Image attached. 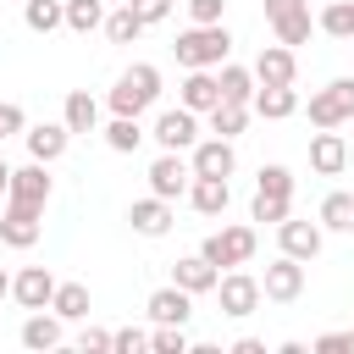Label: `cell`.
<instances>
[{
    "mask_svg": "<svg viewBox=\"0 0 354 354\" xmlns=\"http://www.w3.org/2000/svg\"><path fill=\"white\" fill-rule=\"evenodd\" d=\"M111 348H116V354H138V348H149V332L122 326V332H111Z\"/></svg>",
    "mask_w": 354,
    "mask_h": 354,
    "instance_id": "38",
    "label": "cell"
},
{
    "mask_svg": "<svg viewBox=\"0 0 354 354\" xmlns=\"http://www.w3.org/2000/svg\"><path fill=\"white\" fill-rule=\"evenodd\" d=\"M105 6H122V0H105Z\"/></svg>",
    "mask_w": 354,
    "mask_h": 354,
    "instance_id": "47",
    "label": "cell"
},
{
    "mask_svg": "<svg viewBox=\"0 0 354 354\" xmlns=\"http://www.w3.org/2000/svg\"><path fill=\"white\" fill-rule=\"evenodd\" d=\"M343 166H348V144H343V133H337V127H321V133L310 138V171L337 177Z\"/></svg>",
    "mask_w": 354,
    "mask_h": 354,
    "instance_id": "18",
    "label": "cell"
},
{
    "mask_svg": "<svg viewBox=\"0 0 354 354\" xmlns=\"http://www.w3.org/2000/svg\"><path fill=\"white\" fill-rule=\"evenodd\" d=\"M249 216H254V221H271V227H282V221L293 216V199H288V194H260V188H254V205H249Z\"/></svg>",
    "mask_w": 354,
    "mask_h": 354,
    "instance_id": "34",
    "label": "cell"
},
{
    "mask_svg": "<svg viewBox=\"0 0 354 354\" xmlns=\"http://www.w3.org/2000/svg\"><path fill=\"white\" fill-rule=\"evenodd\" d=\"M149 348H155V354H188V337H183V326H155Z\"/></svg>",
    "mask_w": 354,
    "mask_h": 354,
    "instance_id": "37",
    "label": "cell"
},
{
    "mask_svg": "<svg viewBox=\"0 0 354 354\" xmlns=\"http://www.w3.org/2000/svg\"><path fill=\"white\" fill-rule=\"evenodd\" d=\"M11 299H17L22 310H50V299H55V277H50L44 266H22V271L11 277Z\"/></svg>",
    "mask_w": 354,
    "mask_h": 354,
    "instance_id": "13",
    "label": "cell"
},
{
    "mask_svg": "<svg viewBox=\"0 0 354 354\" xmlns=\"http://www.w3.org/2000/svg\"><path fill=\"white\" fill-rule=\"evenodd\" d=\"M22 22L33 33H55V28H66V0H28L22 6Z\"/></svg>",
    "mask_w": 354,
    "mask_h": 354,
    "instance_id": "28",
    "label": "cell"
},
{
    "mask_svg": "<svg viewBox=\"0 0 354 354\" xmlns=\"http://www.w3.org/2000/svg\"><path fill=\"white\" fill-rule=\"evenodd\" d=\"M188 183H194V166H183L177 149H160V160L149 166V194H160V199H183Z\"/></svg>",
    "mask_w": 354,
    "mask_h": 354,
    "instance_id": "12",
    "label": "cell"
},
{
    "mask_svg": "<svg viewBox=\"0 0 354 354\" xmlns=\"http://www.w3.org/2000/svg\"><path fill=\"white\" fill-rule=\"evenodd\" d=\"M254 243H260L254 227H221V232H210V238L199 243V254H205L210 266H227V271H232V266H249V260H254Z\"/></svg>",
    "mask_w": 354,
    "mask_h": 354,
    "instance_id": "3",
    "label": "cell"
},
{
    "mask_svg": "<svg viewBox=\"0 0 354 354\" xmlns=\"http://www.w3.org/2000/svg\"><path fill=\"white\" fill-rule=\"evenodd\" d=\"M22 138H28V160H44V166H50V160H61V155H66L72 127H66V122H39V127H28Z\"/></svg>",
    "mask_w": 354,
    "mask_h": 354,
    "instance_id": "16",
    "label": "cell"
},
{
    "mask_svg": "<svg viewBox=\"0 0 354 354\" xmlns=\"http://www.w3.org/2000/svg\"><path fill=\"white\" fill-rule=\"evenodd\" d=\"M249 127V105H238V100H221L216 111H210V133L216 138H238Z\"/></svg>",
    "mask_w": 354,
    "mask_h": 354,
    "instance_id": "30",
    "label": "cell"
},
{
    "mask_svg": "<svg viewBox=\"0 0 354 354\" xmlns=\"http://www.w3.org/2000/svg\"><path fill=\"white\" fill-rule=\"evenodd\" d=\"M260 194H288L293 199V171L288 166H260Z\"/></svg>",
    "mask_w": 354,
    "mask_h": 354,
    "instance_id": "36",
    "label": "cell"
},
{
    "mask_svg": "<svg viewBox=\"0 0 354 354\" xmlns=\"http://www.w3.org/2000/svg\"><path fill=\"white\" fill-rule=\"evenodd\" d=\"M50 188H55V183H50V166H44V160H28V166L11 171V194H6V199H11V205H28V210H44V205H50Z\"/></svg>",
    "mask_w": 354,
    "mask_h": 354,
    "instance_id": "6",
    "label": "cell"
},
{
    "mask_svg": "<svg viewBox=\"0 0 354 354\" xmlns=\"http://www.w3.org/2000/svg\"><path fill=\"white\" fill-rule=\"evenodd\" d=\"M260 288H266V299H277V304H293V299L304 293V260H293V254H277V260L266 266Z\"/></svg>",
    "mask_w": 354,
    "mask_h": 354,
    "instance_id": "9",
    "label": "cell"
},
{
    "mask_svg": "<svg viewBox=\"0 0 354 354\" xmlns=\"http://www.w3.org/2000/svg\"><path fill=\"white\" fill-rule=\"evenodd\" d=\"M160 100V66H149V61H133L122 77H116V88H111V111L116 116H144L149 105Z\"/></svg>",
    "mask_w": 354,
    "mask_h": 354,
    "instance_id": "2",
    "label": "cell"
},
{
    "mask_svg": "<svg viewBox=\"0 0 354 354\" xmlns=\"http://www.w3.org/2000/svg\"><path fill=\"white\" fill-rule=\"evenodd\" d=\"M321 227L354 232V194H326V199H321Z\"/></svg>",
    "mask_w": 354,
    "mask_h": 354,
    "instance_id": "32",
    "label": "cell"
},
{
    "mask_svg": "<svg viewBox=\"0 0 354 354\" xmlns=\"http://www.w3.org/2000/svg\"><path fill=\"white\" fill-rule=\"evenodd\" d=\"M77 348H83V354H105V348H111V332H105V326H83V332H77Z\"/></svg>",
    "mask_w": 354,
    "mask_h": 354,
    "instance_id": "39",
    "label": "cell"
},
{
    "mask_svg": "<svg viewBox=\"0 0 354 354\" xmlns=\"http://www.w3.org/2000/svg\"><path fill=\"white\" fill-rule=\"evenodd\" d=\"M188 205H194L199 216H221V210L232 205L227 177H194V183H188Z\"/></svg>",
    "mask_w": 354,
    "mask_h": 354,
    "instance_id": "23",
    "label": "cell"
},
{
    "mask_svg": "<svg viewBox=\"0 0 354 354\" xmlns=\"http://www.w3.org/2000/svg\"><path fill=\"white\" fill-rule=\"evenodd\" d=\"M127 6H133L144 22H166V17H171V0H127Z\"/></svg>",
    "mask_w": 354,
    "mask_h": 354,
    "instance_id": "42",
    "label": "cell"
},
{
    "mask_svg": "<svg viewBox=\"0 0 354 354\" xmlns=\"http://www.w3.org/2000/svg\"><path fill=\"white\" fill-rule=\"evenodd\" d=\"M266 22L277 28L282 44H304L310 39V0H266Z\"/></svg>",
    "mask_w": 354,
    "mask_h": 354,
    "instance_id": "7",
    "label": "cell"
},
{
    "mask_svg": "<svg viewBox=\"0 0 354 354\" xmlns=\"http://www.w3.org/2000/svg\"><path fill=\"white\" fill-rule=\"evenodd\" d=\"M6 293H11V277H6V271H0V299H6Z\"/></svg>",
    "mask_w": 354,
    "mask_h": 354,
    "instance_id": "46",
    "label": "cell"
},
{
    "mask_svg": "<svg viewBox=\"0 0 354 354\" xmlns=\"http://www.w3.org/2000/svg\"><path fill=\"white\" fill-rule=\"evenodd\" d=\"M232 354H266V343H260V337H238V343H232Z\"/></svg>",
    "mask_w": 354,
    "mask_h": 354,
    "instance_id": "44",
    "label": "cell"
},
{
    "mask_svg": "<svg viewBox=\"0 0 354 354\" xmlns=\"http://www.w3.org/2000/svg\"><path fill=\"white\" fill-rule=\"evenodd\" d=\"M22 348H33V354H44V348H61V315L50 310H33L28 321H22Z\"/></svg>",
    "mask_w": 354,
    "mask_h": 354,
    "instance_id": "24",
    "label": "cell"
},
{
    "mask_svg": "<svg viewBox=\"0 0 354 354\" xmlns=\"http://www.w3.org/2000/svg\"><path fill=\"white\" fill-rule=\"evenodd\" d=\"M144 310H149V321H155V326H183V321L194 315V293H188V288H177V282H166V288H155V293H149V304H144Z\"/></svg>",
    "mask_w": 354,
    "mask_h": 354,
    "instance_id": "14",
    "label": "cell"
},
{
    "mask_svg": "<svg viewBox=\"0 0 354 354\" xmlns=\"http://www.w3.org/2000/svg\"><path fill=\"white\" fill-rule=\"evenodd\" d=\"M160 149H194L199 144V122H194V111L188 105H171V111H160L155 116V133H149Z\"/></svg>",
    "mask_w": 354,
    "mask_h": 354,
    "instance_id": "8",
    "label": "cell"
},
{
    "mask_svg": "<svg viewBox=\"0 0 354 354\" xmlns=\"http://www.w3.org/2000/svg\"><path fill=\"white\" fill-rule=\"evenodd\" d=\"M171 282H177V288H188V293H216L221 266H210L205 254H183V260L171 266Z\"/></svg>",
    "mask_w": 354,
    "mask_h": 354,
    "instance_id": "22",
    "label": "cell"
},
{
    "mask_svg": "<svg viewBox=\"0 0 354 354\" xmlns=\"http://www.w3.org/2000/svg\"><path fill=\"white\" fill-rule=\"evenodd\" d=\"M61 122H66L72 133H94V127H100V100H94L88 88H72L66 105H61Z\"/></svg>",
    "mask_w": 354,
    "mask_h": 354,
    "instance_id": "25",
    "label": "cell"
},
{
    "mask_svg": "<svg viewBox=\"0 0 354 354\" xmlns=\"http://www.w3.org/2000/svg\"><path fill=\"white\" fill-rule=\"evenodd\" d=\"M144 28H149V22H144V17H138V11L127 6V0H122V6H116V11L105 17V39H111V44H133V39L144 33Z\"/></svg>",
    "mask_w": 354,
    "mask_h": 354,
    "instance_id": "29",
    "label": "cell"
},
{
    "mask_svg": "<svg viewBox=\"0 0 354 354\" xmlns=\"http://www.w3.org/2000/svg\"><path fill=\"white\" fill-rule=\"evenodd\" d=\"M105 144H111L116 155H133V149L144 144V127H138V116H111V127H105Z\"/></svg>",
    "mask_w": 354,
    "mask_h": 354,
    "instance_id": "31",
    "label": "cell"
},
{
    "mask_svg": "<svg viewBox=\"0 0 354 354\" xmlns=\"http://www.w3.org/2000/svg\"><path fill=\"white\" fill-rule=\"evenodd\" d=\"M177 105H188L194 116H199V111L210 116V111L221 105V83H216V72H210V66H194V72L177 83Z\"/></svg>",
    "mask_w": 354,
    "mask_h": 354,
    "instance_id": "11",
    "label": "cell"
},
{
    "mask_svg": "<svg viewBox=\"0 0 354 354\" xmlns=\"http://www.w3.org/2000/svg\"><path fill=\"white\" fill-rule=\"evenodd\" d=\"M127 221H133V232L138 238H166L171 232V199H160V194H149V199H133V210H127Z\"/></svg>",
    "mask_w": 354,
    "mask_h": 354,
    "instance_id": "15",
    "label": "cell"
},
{
    "mask_svg": "<svg viewBox=\"0 0 354 354\" xmlns=\"http://www.w3.org/2000/svg\"><path fill=\"white\" fill-rule=\"evenodd\" d=\"M50 310H55L61 321H88V288H83V282H55Z\"/></svg>",
    "mask_w": 354,
    "mask_h": 354,
    "instance_id": "27",
    "label": "cell"
},
{
    "mask_svg": "<svg viewBox=\"0 0 354 354\" xmlns=\"http://www.w3.org/2000/svg\"><path fill=\"white\" fill-rule=\"evenodd\" d=\"M22 127H28V116H22V105H11V100H6V105H0V144H6L11 133H22Z\"/></svg>",
    "mask_w": 354,
    "mask_h": 354,
    "instance_id": "40",
    "label": "cell"
},
{
    "mask_svg": "<svg viewBox=\"0 0 354 354\" xmlns=\"http://www.w3.org/2000/svg\"><path fill=\"white\" fill-rule=\"evenodd\" d=\"M11 171H17V166H6V155H0V199L11 194Z\"/></svg>",
    "mask_w": 354,
    "mask_h": 354,
    "instance_id": "45",
    "label": "cell"
},
{
    "mask_svg": "<svg viewBox=\"0 0 354 354\" xmlns=\"http://www.w3.org/2000/svg\"><path fill=\"white\" fill-rule=\"evenodd\" d=\"M216 299H221V315H254V304L266 299V288H260V277H249V271H221V282H216Z\"/></svg>",
    "mask_w": 354,
    "mask_h": 354,
    "instance_id": "5",
    "label": "cell"
},
{
    "mask_svg": "<svg viewBox=\"0 0 354 354\" xmlns=\"http://www.w3.org/2000/svg\"><path fill=\"white\" fill-rule=\"evenodd\" d=\"M216 83H221V100H238V105L254 100V66H232V61H221V66H216Z\"/></svg>",
    "mask_w": 354,
    "mask_h": 354,
    "instance_id": "26",
    "label": "cell"
},
{
    "mask_svg": "<svg viewBox=\"0 0 354 354\" xmlns=\"http://www.w3.org/2000/svg\"><path fill=\"white\" fill-rule=\"evenodd\" d=\"M227 50H232V33H227V22H194L188 33H177V44H171V55H177V66H221L227 61Z\"/></svg>",
    "mask_w": 354,
    "mask_h": 354,
    "instance_id": "1",
    "label": "cell"
},
{
    "mask_svg": "<svg viewBox=\"0 0 354 354\" xmlns=\"http://www.w3.org/2000/svg\"><path fill=\"white\" fill-rule=\"evenodd\" d=\"M249 111L266 116V122H282V116L299 111V94H293V83H260L254 100H249Z\"/></svg>",
    "mask_w": 354,
    "mask_h": 354,
    "instance_id": "20",
    "label": "cell"
},
{
    "mask_svg": "<svg viewBox=\"0 0 354 354\" xmlns=\"http://www.w3.org/2000/svg\"><path fill=\"white\" fill-rule=\"evenodd\" d=\"M299 77V61H293V44H266L254 55V83H293Z\"/></svg>",
    "mask_w": 354,
    "mask_h": 354,
    "instance_id": "19",
    "label": "cell"
},
{
    "mask_svg": "<svg viewBox=\"0 0 354 354\" xmlns=\"http://www.w3.org/2000/svg\"><path fill=\"white\" fill-rule=\"evenodd\" d=\"M315 348H321V354H337V348H354V332H321V337H315Z\"/></svg>",
    "mask_w": 354,
    "mask_h": 354,
    "instance_id": "43",
    "label": "cell"
},
{
    "mask_svg": "<svg viewBox=\"0 0 354 354\" xmlns=\"http://www.w3.org/2000/svg\"><path fill=\"white\" fill-rule=\"evenodd\" d=\"M221 11H227V0H188L194 22H221Z\"/></svg>",
    "mask_w": 354,
    "mask_h": 354,
    "instance_id": "41",
    "label": "cell"
},
{
    "mask_svg": "<svg viewBox=\"0 0 354 354\" xmlns=\"http://www.w3.org/2000/svg\"><path fill=\"white\" fill-rule=\"evenodd\" d=\"M44 210H28V205H11L6 199V216H0V243L6 249H33L39 243V232H44V221H39Z\"/></svg>",
    "mask_w": 354,
    "mask_h": 354,
    "instance_id": "10",
    "label": "cell"
},
{
    "mask_svg": "<svg viewBox=\"0 0 354 354\" xmlns=\"http://www.w3.org/2000/svg\"><path fill=\"white\" fill-rule=\"evenodd\" d=\"M321 33H332V39H348V44H354V0H332V6L321 11Z\"/></svg>",
    "mask_w": 354,
    "mask_h": 354,
    "instance_id": "35",
    "label": "cell"
},
{
    "mask_svg": "<svg viewBox=\"0 0 354 354\" xmlns=\"http://www.w3.org/2000/svg\"><path fill=\"white\" fill-rule=\"evenodd\" d=\"M277 243H282V254H293V260H315V254H321V227L288 216V221L277 227Z\"/></svg>",
    "mask_w": 354,
    "mask_h": 354,
    "instance_id": "21",
    "label": "cell"
},
{
    "mask_svg": "<svg viewBox=\"0 0 354 354\" xmlns=\"http://www.w3.org/2000/svg\"><path fill=\"white\" fill-rule=\"evenodd\" d=\"M188 166H194V177H232V166H238L232 138H199Z\"/></svg>",
    "mask_w": 354,
    "mask_h": 354,
    "instance_id": "17",
    "label": "cell"
},
{
    "mask_svg": "<svg viewBox=\"0 0 354 354\" xmlns=\"http://www.w3.org/2000/svg\"><path fill=\"white\" fill-rule=\"evenodd\" d=\"M66 28H72V33L105 28V0H66Z\"/></svg>",
    "mask_w": 354,
    "mask_h": 354,
    "instance_id": "33",
    "label": "cell"
},
{
    "mask_svg": "<svg viewBox=\"0 0 354 354\" xmlns=\"http://www.w3.org/2000/svg\"><path fill=\"white\" fill-rule=\"evenodd\" d=\"M310 122H315V127H343V122H354V77H332L321 94H310Z\"/></svg>",
    "mask_w": 354,
    "mask_h": 354,
    "instance_id": "4",
    "label": "cell"
}]
</instances>
